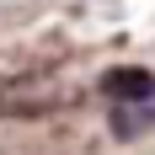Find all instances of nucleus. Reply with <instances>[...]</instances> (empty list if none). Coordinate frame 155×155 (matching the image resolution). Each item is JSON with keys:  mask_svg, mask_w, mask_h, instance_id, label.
<instances>
[{"mask_svg": "<svg viewBox=\"0 0 155 155\" xmlns=\"http://www.w3.org/2000/svg\"><path fill=\"white\" fill-rule=\"evenodd\" d=\"M102 91L112 102H155V75H144V70H107Z\"/></svg>", "mask_w": 155, "mask_h": 155, "instance_id": "obj_1", "label": "nucleus"}, {"mask_svg": "<svg viewBox=\"0 0 155 155\" xmlns=\"http://www.w3.org/2000/svg\"><path fill=\"white\" fill-rule=\"evenodd\" d=\"M155 112V102H112V134H123V139H134L144 128V118Z\"/></svg>", "mask_w": 155, "mask_h": 155, "instance_id": "obj_2", "label": "nucleus"}]
</instances>
